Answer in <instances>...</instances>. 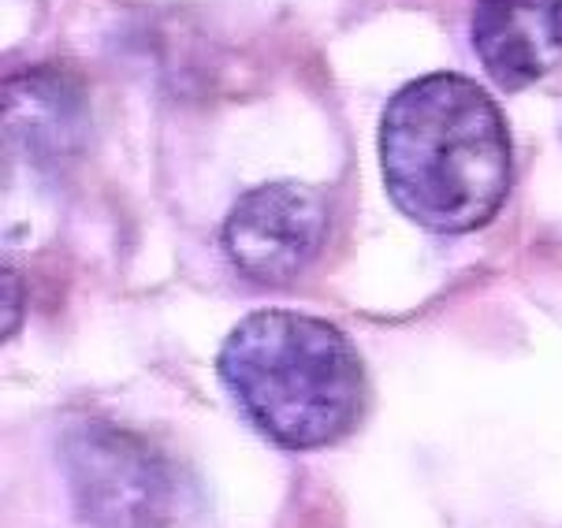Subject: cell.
Listing matches in <instances>:
<instances>
[{"instance_id":"obj_1","label":"cell","mask_w":562,"mask_h":528,"mask_svg":"<svg viewBox=\"0 0 562 528\" xmlns=\"http://www.w3.org/2000/svg\"><path fill=\"white\" fill-rule=\"evenodd\" d=\"M380 168L403 213L436 235L477 232L499 213L514 149L495 101L465 75L406 82L380 120Z\"/></svg>"},{"instance_id":"obj_2","label":"cell","mask_w":562,"mask_h":528,"mask_svg":"<svg viewBox=\"0 0 562 528\" xmlns=\"http://www.w3.org/2000/svg\"><path fill=\"white\" fill-rule=\"evenodd\" d=\"M216 372L276 447L321 450L347 439L366 413V364L321 316L265 310L235 324Z\"/></svg>"},{"instance_id":"obj_3","label":"cell","mask_w":562,"mask_h":528,"mask_svg":"<svg viewBox=\"0 0 562 528\" xmlns=\"http://www.w3.org/2000/svg\"><path fill=\"white\" fill-rule=\"evenodd\" d=\"M75 510L90 528H171L176 473L142 436L82 420L60 443Z\"/></svg>"},{"instance_id":"obj_4","label":"cell","mask_w":562,"mask_h":528,"mask_svg":"<svg viewBox=\"0 0 562 528\" xmlns=\"http://www.w3.org/2000/svg\"><path fill=\"white\" fill-rule=\"evenodd\" d=\"M328 201L306 182H265L224 220V249L246 280L283 287L299 280L328 238Z\"/></svg>"},{"instance_id":"obj_5","label":"cell","mask_w":562,"mask_h":528,"mask_svg":"<svg viewBox=\"0 0 562 528\" xmlns=\"http://www.w3.org/2000/svg\"><path fill=\"white\" fill-rule=\"evenodd\" d=\"M473 49L503 90H526L562 64V0H477Z\"/></svg>"},{"instance_id":"obj_6","label":"cell","mask_w":562,"mask_h":528,"mask_svg":"<svg viewBox=\"0 0 562 528\" xmlns=\"http://www.w3.org/2000/svg\"><path fill=\"white\" fill-rule=\"evenodd\" d=\"M82 93L64 75L34 71L4 86V131L34 160L68 157L75 146H82Z\"/></svg>"},{"instance_id":"obj_7","label":"cell","mask_w":562,"mask_h":528,"mask_svg":"<svg viewBox=\"0 0 562 528\" xmlns=\"http://www.w3.org/2000/svg\"><path fill=\"white\" fill-rule=\"evenodd\" d=\"M19 297H23V291H19V280L12 268H4V339L8 332H15L19 324Z\"/></svg>"}]
</instances>
